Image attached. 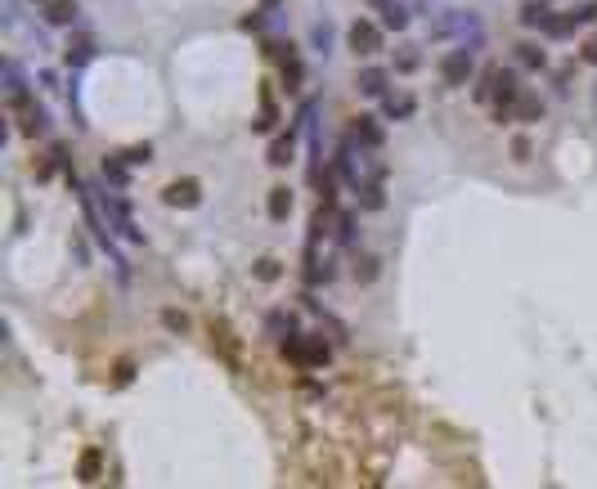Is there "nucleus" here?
Listing matches in <instances>:
<instances>
[{"label":"nucleus","instance_id":"4be33fe9","mask_svg":"<svg viewBox=\"0 0 597 489\" xmlns=\"http://www.w3.org/2000/svg\"><path fill=\"white\" fill-rule=\"evenodd\" d=\"M85 59H90V41L81 36V41H77V50H68V63H85Z\"/></svg>","mask_w":597,"mask_h":489},{"label":"nucleus","instance_id":"6ab92c4d","mask_svg":"<svg viewBox=\"0 0 597 489\" xmlns=\"http://www.w3.org/2000/svg\"><path fill=\"white\" fill-rule=\"evenodd\" d=\"M373 274H377V265H373V256H359V261H355V279H373Z\"/></svg>","mask_w":597,"mask_h":489},{"label":"nucleus","instance_id":"f8f14e48","mask_svg":"<svg viewBox=\"0 0 597 489\" xmlns=\"http://www.w3.org/2000/svg\"><path fill=\"white\" fill-rule=\"evenodd\" d=\"M517 59H521V68H530V72H539V68H544V63H548V54L544 50H539V45H517Z\"/></svg>","mask_w":597,"mask_h":489},{"label":"nucleus","instance_id":"20e7f679","mask_svg":"<svg viewBox=\"0 0 597 489\" xmlns=\"http://www.w3.org/2000/svg\"><path fill=\"white\" fill-rule=\"evenodd\" d=\"M386 81H391V76H386L382 68H364V72L355 76V90L364 94V99H382V94H386Z\"/></svg>","mask_w":597,"mask_h":489},{"label":"nucleus","instance_id":"aec40b11","mask_svg":"<svg viewBox=\"0 0 597 489\" xmlns=\"http://www.w3.org/2000/svg\"><path fill=\"white\" fill-rule=\"evenodd\" d=\"M153 157V148H148V144H135V148H126V162L130 166H139V162H148Z\"/></svg>","mask_w":597,"mask_h":489},{"label":"nucleus","instance_id":"f03ea898","mask_svg":"<svg viewBox=\"0 0 597 489\" xmlns=\"http://www.w3.org/2000/svg\"><path fill=\"white\" fill-rule=\"evenodd\" d=\"M346 41H350V50L355 54H377L382 50V27L377 23H368V18H355V23H350V32H346Z\"/></svg>","mask_w":597,"mask_h":489},{"label":"nucleus","instance_id":"393cba45","mask_svg":"<svg viewBox=\"0 0 597 489\" xmlns=\"http://www.w3.org/2000/svg\"><path fill=\"white\" fill-rule=\"evenodd\" d=\"M103 175H112L121 185V180H126V166H121V162H103Z\"/></svg>","mask_w":597,"mask_h":489},{"label":"nucleus","instance_id":"c85d7f7f","mask_svg":"<svg viewBox=\"0 0 597 489\" xmlns=\"http://www.w3.org/2000/svg\"><path fill=\"white\" fill-rule=\"evenodd\" d=\"M41 5H45V0H41Z\"/></svg>","mask_w":597,"mask_h":489},{"label":"nucleus","instance_id":"9b49d317","mask_svg":"<svg viewBox=\"0 0 597 489\" xmlns=\"http://www.w3.org/2000/svg\"><path fill=\"white\" fill-rule=\"evenodd\" d=\"M77 472H81V481H85V485H90V481H99V472H103V454H99V449H85Z\"/></svg>","mask_w":597,"mask_h":489},{"label":"nucleus","instance_id":"7ed1b4c3","mask_svg":"<svg viewBox=\"0 0 597 489\" xmlns=\"http://www.w3.org/2000/svg\"><path fill=\"white\" fill-rule=\"evenodd\" d=\"M211 346L220 350V359L230 363V368H243V346H239V337H234V328L225 319H211Z\"/></svg>","mask_w":597,"mask_h":489},{"label":"nucleus","instance_id":"ddd939ff","mask_svg":"<svg viewBox=\"0 0 597 489\" xmlns=\"http://www.w3.org/2000/svg\"><path fill=\"white\" fill-rule=\"evenodd\" d=\"M355 139L368 144V148H377V144H382V130H377V121H373V117H359V121H355Z\"/></svg>","mask_w":597,"mask_h":489},{"label":"nucleus","instance_id":"cd10ccee","mask_svg":"<svg viewBox=\"0 0 597 489\" xmlns=\"http://www.w3.org/2000/svg\"><path fill=\"white\" fill-rule=\"evenodd\" d=\"M584 63H597V36H593L589 45H584Z\"/></svg>","mask_w":597,"mask_h":489},{"label":"nucleus","instance_id":"b1692460","mask_svg":"<svg viewBox=\"0 0 597 489\" xmlns=\"http://www.w3.org/2000/svg\"><path fill=\"white\" fill-rule=\"evenodd\" d=\"M256 274H261V279H279V265H274V261H270V256H265V261H261V265H256Z\"/></svg>","mask_w":597,"mask_h":489},{"label":"nucleus","instance_id":"6e6552de","mask_svg":"<svg viewBox=\"0 0 597 489\" xmlns=\"http://www.w3.org/2000/svg\"><path fill=\"white\" fill-rule=\"evenodd\" d=\"M45 18H50L54 27H68L72 18H77V0H45Z\"/></svg>","mask_w":597,"mask_h":489},{"label":"nucleus","instance_id":"5701e85b","mask_svg":"<svg viewBox=\"0 0 597 489\" xmlns=\"http://www.w3.org/2000/svg\"><path fill=\"white\" fill-rule=\"evenodd\" d=\"M571 14H575V23H593V18H597V5H580V9H571Z\"/></svg>","mask_w":597,"mask_h":489},{"label":"nucleus","instance_id":"f257e3e1","mask_svg":"<svg viewBox=\"0 0 597 489\" xmlns=\"http://www.w3.org/2000/svg\"><path fill=\"white\" fill-rule=\"evenodd\" d=\"M471 72H476L471 50H449V54L440 59V81H444V85H467Z\"/></svg>","mask_w":597,"mask_h":489},{"label":"nucleus","instance_id":"39448f33","mask_svg":"<svg viewBox=\"0 0 597 489\" xmlns=\"http://www.w3.org/2000/svg\"><path fill=\"white\" fill-rule=\"evenodd\" d=\"M162 198H166V207H198L202 189H198V180H175V185H171Z\"/></svg>","mask_w":597,"mask_h":489},{"label":"nucleus","instance_id":"dca6fc26","mask_svg":"<svg viewBox=\"0 0 597 489\" xmlns=\"http://www.w3.org/2000/svg\"><path fill=\"white\" fill-rule=\"evenodd\" d=\"M377 9H382V23H391V27H404V23H409V14H404L395 0H382Z\"/></svg>","mask_w":597,"mask_h":489},{"label":"nucleus","instance_id":"f3484780","mask_svg":"<svg viewBox=\"0 0 597 489\" xmlns=\"http://www.w3.org/2000/svg\"><path fill=\"white\" fill-rule=\"evenodd\" d=\"M288 157H292V135H279V139H274V148H270V162H274V166H283Z\"/></svg>","mask_w":597,"mask_h":489},{"label":"nucleus","instance_id":"9d476101","mask_svg":"<svg viewBox=\"0 0 597 489\" xmlns=\"http://www.w3.org/2000/svg\"><path fill=\"white\" fill-rule=\"evenodd\" d=\"M512 117H517V121H539V117H544V103H539L535 94L521 90V94H517V103H512Z\"/></svg>","mask_w":597,"mask_h":489},{"label":"nucleus","instance_id":"412c9836","mask_svg":"<svg viewBox=\"0 0 597 489\" xmlns=\"http://www.w3.org/2000/svg\"><path fill=\"white\" fill-rule=\"evenodd\" d=\"M162 323H166L171 332H184V328H189V319H184V314H175V310H166V314H162Z\"/></svg>","mask_w":597,"mask_h":489},{"label":"nucleus","instance_id":"4468645a","mask_svg":"<svg viewBox=\"0 0 597 489\" xmlns=\"http://www.w3.org/2000/svg\"><path fill=\"white\" fill-rule=\"evenodd\" d=\"M270 216L274 220H288L292 216V194H288V189H274V194H270Z\"/></svg>","mask_w":597,"mask_h":489},{"label":"nucleus","instance_id":"a878e982","mask_svg":"<svg viewBox=\"0 0 597 489\" xmlns=\"http://www.w3.org/2000/svg\"><path fill=\"white\" fill-rule=\"evenodd\" d=\"M512 157L526 162V157H530V139H512Z\"/></svg>","mask_w":597,"mask_h":489},{"label":"nucleus","instance_id":"2eb2a0df","mask_svg":"<svg viewBox=\"0 0 597 489\" xmlns=\"http://www.w3.org/2000/svg\"><path fill=\"white\" fill-rule=\"evenodd\" d=\"M382 99H386V112H391L395 121H404V117L413 112V99H409V94H382Z\"/></svg>","mask_w":597,"mask_h":489},{"label":"nucleus","instance_id":"1a4fd4ad","mask_svg":"<svg viewBox=\"0 0 597 489\" xmlns=\"http://www.w3.org/2000/svg\"><path fill=\"white\" fill-rule=\"evenodd\" d=\"M279 68H283V85H288V90H297L301 85V59H297V50H279Z\"/></svg>","mask_w":597,"mask_h":489},{"label":"nucleus","instance_id":"a211bd4d","mask_svg":"<svg viewBox=\"0 0 597 489\" xmlns=\"http://www.w3.org/2000/svg\"><path fill=\"white\" fill-rule=\"evenodd\" d=\"M274 117H279V108H274V99L265 94V103H261V117H256V130H274Z\"/></svg>","mask_w":597,"mask_h":489},{"label":"nucleus","instance_id":"0eeeda50","mask_svg":"<svg viewBox=\"0 0 597 489\" xmlns=\"http://www.w3.org/2000/svg\"><path fill=\"white\" fill-rule=\"evenodd\" d=\"M521 23L544 32V27L553 23V9H548V0H526V9H521Z\"/></svg>","mask_w":597,"mask_h":489},{"label":"nucleus","instance_id":"423d86ee","mask_svg":"<svg viewBox=\"0 0 597 489\" xmlns=\"http://www.w3.org/2000/svg\"><path fill=\"white\" fill-rule=\"evenodd\" d=\"M14 103H18V112H23V121H18L23 135H45V112L36 108V103H27L23 94H14Z\"/></svg>","mask_w":597,"mask_h":489},{"label":"nucleus","instance_id":"bb28decb","mask_svg":"<svg viewBox=\"0 0 597 489\" xmlns=\"http://www.w3.org/2000/svg\"><path fill=\"white\" fill-rule=\"evenodd\" d=\"M413 63H418V54H413V50H400V68H404V72H409V68H413Z\"/></svg>","mask_w":597,"mask_h":489}]
</instances>
